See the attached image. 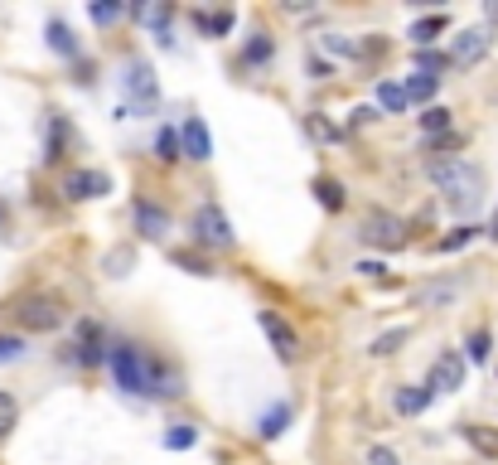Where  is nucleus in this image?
<instances>
[{
  "instance_id": "obj_1",
  "label": "nucleus",
  "mask_w": 498,
  "mask_h": 465,
  "mask_svg": "<svg viewBox=\"0 0 498 465\" xmlns=\"http://www.w3.org/2000/svg\"><path fill=\"white\" fill-rule=\"evenodd\" d=\"M426 175H431V185L450 199V208H474L479 194H484V170L460 160V155H455V160H431Z\"/></svg>"
},
{
  "instance_id": "obj_2",
  "label": "nucleus",
  "mask_w": 498,
  "mask_h": 465,
  "mask_svg": "<svg viewBox=\"0 0 498 465\" xmlns=\"http://www.w3.org/2000/svg\"><path fill=\"white\" fill-rule=\"evenodd\" d=\"M5 315L15 320L20 330H30V334H49V330H59L68 320V301L53 295V291H30V295H20V301H10Z\"/></svg>"
},
{
  "instance_id": "obj_3",
  "label": "nucleus",
  "mask_w": 498,
  "mask_h": 465,
  "mask_svg": "<svg viewBox=\"0 0 498 465\" xmlns=\"http://www.w3.org/2000/svg\"><path fill=\"white\" fill-rule=\"evenodd\" d=\"M107 369H111V378H117L121 392L146 398V354H140L136 344H111L107 349Z\"/></svg>"
},
{
  "instance_id": "obj_4",
  "label": "nucleus",
  "mask_w": 498,
  "mask_h": 465,
  "mask_svg": "<svg viewBox=\"0 0 498 465\" xmlns=\"http://www.w3.org/2000/svg\"><path fill=\"white\" fill-rule=\"evenodd\" d=\"M121 88H126V111H155L160 107V82H155V68L146 59H131L126 63V78H121Z\"/></svg>"
},
{
  "instance_id": "obj_5",
  "label": "nucleus",
  "mask_w": 498,
  "mask_h": 465,
  "mask_svg": "<svg viewBox=\"0 0 498 465\" xmlns=\"http://www.w3.org/2000/svg\"><path fill=\"white\" fill-rule=\"evenodd\" d=\"M194 243L198 247H208V252H227L237 243V233H233V223H227V214L218 204H198V214H194Z\"/></svg>"
},
{
  "instance_id": "obj_6",
  "label": "nucleus",
  "mask_w": 498,
  "mask_h": 465,
  "mask_svg": "<svg viewBox=\"0 0 498 465\" xmlns=\"http://www.w3.org/2000/svg\"><path fill=\"white\" fill-rule=\"evenodd\" d=\"M359 237H363L368 247L397 252V247H407V223H402V218H392L388 208H373V214L359 223Z\"/></svg>"
},
{
  "instance_id": "obj_7",
  "label": "nucleus",
  "mask_w": 498,
  "mask_h": 465,
  "mask_svg": "<svg viewBox=\"0 0 498 465\" xmlns=\"http://www.w3.org/2000/svg\"><path fill=\"white\" fill-rule=\"evenodd\" d=\"M257 320H262V334H266V340H272V349H276V359H286V363L301 359V334H295L286 320L276 315V310H262Z\"/></svg>"
},
{
  "instance_id": "obj_8",
  "label": "nucleus",
  "mask_w": 498,
  "mask_h": 465,
  "mask_svg": "<svg viewBox=\"0 0 498 465\" xmlns=\"http://www.w3.org/2000/svg\"><path fill=\"white\" fill-rule=\"evenodd\" d=\"M484 53H489V30H484V24H474V30H460L455 34V44H450V68H474Z\"/></svg>"
},
{
  "instance_id": "obj_9",
  "label": "nucleus",
  "mask_w": 498,
  "mask_h": 465,
  "mask_svg": "<svg viewBox=\"0 0 498 465\" xmlns=\"http://www.w3.org/2000/svg\"><path fill=\"white\" fill-rule=\"evenodd\" d=\"M184 392V373L165 359H146V398H179Z\"/></svg>"
},
{
  "instance_id": "obj_10",
  "label": "nucleus",
  "mask_w": 498,
  "mask_h": 465,
  "mask_svg": "<svg viewBox=\"0 0 498 465\" xmlns=\"http://www.w3.org/2000/svg\"><path fill=\"white\" fill-rule=\"evenodd\" d=\"M179 155H189L194 165L213 160V136H208L204 117H184V126H179Z\"/></svg>"
},
{
  "instance_id": "obj_11",
  "label": "nucleus",
  "mask_w": 498,
  "mask_h": 465,
  "mask_svg": "<svg viewBox=\"0 0 498 465\" xmlns=\"http://www.w3.org/2000/svg\"><path fill=\"white\" fill-rule=\"evenodd\" d=\"M73 359L82 369H97V363H107V334L97 320H82L78 325V344H73Z\"/></svg>"
},
{
  "instance_id": "obj_12",
  "label": "nucleus",
  "mask_w": 498,
  "mask_h": 465,
  "mask_svg": "<svg viewBox=\"0 0 498 465\" xmlns=\"http://www.w3.org/2000/svg\"><path fill=\"white\" fill-rule=\"evenodd\" d=\"M63 194L68 199H102V194H111V175L107 170H68Z\"/></svg>"
},
{
  "instance_id": "obj_13",
  "label": "nucleus",
  "mask_w": 498,
  "mask_h": 465,
  "mask_svg": "<svg viewBox=\"0 0 498 465\" xmlns=\"http://www.w3.org/2000/svg\"><path fill=\"white\" fill-rule=\"evenodd\" d=\"M426 388H431V392H460V388H464V359L455 354V349H445V354L431 363Z\"/></svg>"
},
{
  "instance_id": "obj_14",
  "label": "nucleus",
  "mask_w": 498,
  "mask_h": 465,
  "mask_svg": "<svg viewBox=\"0 0 498 465\" xmlns=\"http://www.w3.org/2000/svg\"><path fill=\"white\" fill-rule=\"evenodd\" d=\"M131 218H136V228L146 233L150 243H165V237H169V228H175V218H169L160 204H150V199H136Z\"/></svg>"
},
{
  "instance_id": "obj_15",
  "label": "nucleus",
  "mask_w": 498,
  "mask_h": 465,
  "mask_svg": "<svg viewBox=\"0 0 498 465\" xmlns=\"http://www.w3.org/2000/svg\"><path fill=\"white\" fill-rule=\"evenodd\" d=\"M431 398H436V392L426 388V383H407V388H397L392 407H397V412H402V417H421L426 407H431Z\"/></svg>"
},
{
  "instance_id": "obj_16",
  "label": "nucleus",
  "mask_w": 498,
  "mask_h": 465,
  "mask_svg": "<svg viewBox=\"0 0 498 465\" xmlns=\"http://www.w3.org/2000/svg\"><path fill=\"white\" fill-rule=\"evenodd\" d=\"M407 340H411V325H392V330H382L378 340L368 344V354H373V359H392V354H397V349H402Z\"/></svg>"
},
{
  "instance_id": "obj_17",
  "label": "nucleus",
  "mask_w": 498,
  "mask_h": 465,
  "mask_svg": "<svg viewBox=\"0 0 498 465\" xmlns=\"http://www.w3.org/2000/svg\"><path fill=\"white\" fill-rule=\"evenodd\" d=\"M233 10H194V24H198V30H204L208 39H223L227 30H233Z\"/></svg>"
},
{
  "instance_id": "obj_18",
  "label": "nucleus",
  "mask_w": 498,
  "mask_h": 465,
  "mask_svg": "<svg viewBox=\"0 0 498 465\" xmlns=\"http://www.w3.org/2000/svg\"><path fill=\"white\" fill-rule=\"evenodd\" d=\"M445 30H450V15H445V10H436V15H426V20L411 24V39H417V49H431V39L445 34Z\"/></svg>"
},
{
  "instance_id": "obj_19",
  "label": "nucleus",
  "mask_w": 498,
  "mask_h": 465,
  "mask_svg": "<svg viewBox=\"0 0 498 465\" xmlns=\"http://www.w3.org/2000/svg\"><path fill=\"white\" fill-rule=\"evenodd\" d=\"M402 92H407V102L426 107V102H431V97L440 92V78H431V73H411V78L402 82Z\"/></svg>"
},
{
  "instance_id": "obj_20",
  "label": "nucleus",
  "mask_w": 498,
  "mask_h": 465,
  "mask_svg": "<svg viewBox=\"0 0 498 465\" xmlns=\"http://www.w3.org/2000/svg\"><path fill=\"white\" fill-rule=\"evenodd\" d=\"M460 436L469 446L479 450V456H489V460H498V431H489V427H474V421H464L460 427Z\"/></svg>"
},
{
  "instance_id": "obj_21",
  "label": "nucleus",
  "mask_w": 498,
  "mask_h": 465,
  "mask_svg": "<svg viewBox=\"0 0 498 465\" xmlns=\"http://www.w3.org/2000/svg\"><path fill=\"white\" fill-rule=\"evenodd\" d=\"M417 121H421L426 136H445V131H455V111H450V107H426Z\"/></svg>"
},
{
  "instance_id": "obj_22",
  "label": "nucleus",
  "mask_w": 498,
  "mask_h": 465,
  "mask_svg": "<svg viewBox=\"0 0 498 465\" xmlns=\"http://www.w3.org/2000/svg\"><path fill=\"white\" fill-rule=\"evenodd\" d=\"M455 301V281H436V286H417V310H436Z\"/></svg>"
},
{
  "instance_id": "obj_23",
  "label": "nucleus",
  "mask_w": 498,
  "mask_h": 465,
  "mask_svg": "<svg viewBox=\"0 0 498 465\" xmlns=\"http://www.w3.org/2000/svg\"><path fill=\"white\" fill-rule=\"evenodd\" d=\"M49 49L63 53V59H78V39H73V30H68L63 20H49Z\"/></svg>"
},
{
  "instance_id": "obj_24",
  "label": "nucleus",
  "mask_w": 498,
  "mask_h": 465,
  "mask_svg": "<svg viewBox=\"0 0 498 465\" xmlns=\"http://www.w3.org/2000/svg\"><path fill=\"white\" fill-rule=\"evenodd\" d=\"M286 421H291V407H286V402H276L272 412L257 421V436H262V441H276V436L286 431Z\"/></svg>"
},
{
  "instance_id": "obj_25",
  "label": "nucleus",
  "mask_w": 498,
  "mask_h": 465,
  "mask_svg": "<svg viewBox=\"0 0 498 465\" xmlns=\"http://www.w3.org/2000/svg\"><path fill=\"white\" fill-rule=\"evenodd\" d=\"M315 199H320V204L334 214V208H344V204H349V194H344V185H339V179L320 175V179H315Z\"/></svg>"
},
{
  "instance_id": "obj_26",
  "label": "nucleus",
  "mask_w": 498,
  "mask_h": 465,
  "mask_svg": "<svg viewBox=\"0 0 498 465\" xmlns=\"http://www.w3.org/2000/svg\"><path fill=\"white\" fill-rule=\"evenodd\" d=\"M155 160H160V165L184 160V155H179V131H175V126H165V131L155 136Z\"/></svg>"
},
{
  "instance_id": "obj_27",
  "label": "nucleus",
  "mask_w": 498,
  "mask_h": 465,
  "mask_svg": "<svg viewBox=\"0 0 498 465\" xmlns=\"http://www.w3.org/2000/svg\"><path fill=\"white\" fill-rule=\"evenodd\" d=\"M272 53H276L272 34H266V30H257V34L247 39V49H242V63H266V59H272Z\"/></svg>"
},
{
  "instance_id": "obj_28",
  "label": "nucleus",
  "mask_w": 498,
  "mask_h": 465,
  "mask_svg": "<svg viewBox=\"0 0 498 465\" xmlns=\"http://www.w3.org/2000/svg\"><path fill=\"white\" fill-rule=\"evenodd\" d=\"M378 107H382V111H392V117H397V111H407L411 102H407L402 82H378Z\"/></svg>"
},
{
  "instance_id": "obj_29",
  "label": "nucleus",
  "mask_w": 498,
  "mask_h": 465,
  "mask_svg": "<svg viewBox=\"0 0 498 465\" xmlns=\"http://www.w3.org/2000/svg\"><path fill=\"white\" fill-rule=\"evenodd\" d=\"M15 421H20V402L10 398V392H0V441L15 431Z\"/></svg>"
},
{
  "instance_id": "obj_30",
  "label": "nucleus",
  "mask_w": 498,
  "mask_h": 465,
  "mask_svg": "<svg viewBox=\"0 0 498 465\" xmlns=\"http://www.w3.org/2000/svg\"><path fill=\"white\" fill-rule=\"evenodd\" d=\"M194 441H198V431L189 427V421H175V427L165 431V446L169 450H184V446H194Z\"/></svg>"
},
{
  "instance_id": "obj_31",
  "label": "nucleus",
  "mask_w": 498,
  "mask_h": 465,
  "mask_svg": "<svg viewBox=\"0 0 498 465\" xmlns=\"http://www.w3.org/2000/svg\"><path fill=\"white\" fill-rule=\"evenodd\" d=\"M310 136H315V140H339V126L330 121V117H324V111H310Z\"/></svg>"
},
{
  "instance_id": "obj_32",
  "label": "nucleus",
  "mask_w": 498,
  "mask_h": 465,
  "mask_svg": "<svg viewBox=\"0 0 498 465\" xmlns=\"http://www.w3.org/2000/svg\"><path fill=\"white\" fill-rule=\"evenodd\" d=\"M464 354L469 359H474V363H489V330H474V334H469V344H464Z\"/></svg>"
},
{
  "instance_id": "obj_33",
  "label": "nucleus",
  "mask_w": 498,
  "mask_h": 465,
  "mask_svg": "<svg viewBox=\"0 0 498 465\" xmlns=\"http://www.w3.org/2000/svg\"><path fill=\"white\" fill-rule=\"evenodd\" d=\"M417 63H421L417 73H431V78L440 73V68H450V59H445V53H436V49H417Z\"/></svg>"
},
{
  "instance_id": "obj_34",
  "label": "nucleus",
  "mask_w": 498,
  "mask_h": 465,
  "mask_svg": "<svg viewBox=\"0 0 498 465\" xmlns=\"http://www.w3.org/2000/svg\"><path fill=\"white\" fill-rule=\"evenodd\" d=\"M324 49L339 53V59H359V44H353V39H344V34H324Z\"/></svg>"
},
{
  "instance_id": "obj_35",
  "label": "nucleus",
  "mask_w": 498,
  "mask_h": 465,
  "mask_svg": "<svg viewBox=\"0 0 498 465\" xmlns=\"http://www.w3.org/2000/svg\"><path fill=\"white\" fill-rule=\"evenodd\" d=\"M469 237H474V228H455L450 237H440V243H436V252H440V257H445V252H460Z\"/></svg>"
},
{
  "instance_id": "obj_36",
  "label": "nucleus",
  "mask_w": 498,
  "mask_h": 465,
  "mask_svg": "<svg viewBox=\"0 0 498 465\" xmlns=\"http://www.w3.org/2000/svg\"><path fill=\"white\" fill-rule=\"evenodd\" d=\"M175 266H184V272H194V276H213V266L204 257H194V252H175Z\"/></svg>"
},
{
  "instance_id": "obj_37",
  "label": "nucleus",
  "mask_w": 498,
  "mask_h": 465,
  "mask_svg": "<svg viewBox=\"0 0 498 465\" xmlns=\"http://www.w3.org/2000/svg\"><path fill=\"white\" fill-rule=\"evenodd\" d=\"M49 160H63V117L49 121Z\"/></svg>"
},
{
  "instance_id": "obj_38",
  "label": "nucleus",
  "mask_w": 498,
  "mask_h": 465,
  "mask_svg": "<svg viewBox=\"0 0 498 465\" xmlns=\"http://www.w3.org/2000/svg\"><path fill=\"white\" fill-rule=\"evenodd\" d=\"M20 354H24L20 334H0V363H10V359H20Z\"/></svg>"
},
{
  "instance_id": "obj_39",
  "label": "nucleus",
  "mask_w": 498,
  "mask_h": 465,
  "mask_svg": "<svg viewBox=\"0 0 498 465\" xmlns=\"http://www.w3.org/2000/svg\"><path fill=\"white\" fill-rule=\"evenodd\" d=\"M368 465H402V460H397V450H388V446H373V450H368Z\"/></svg>"
},
{
  "instance_id": "obj_40",
  "label": "nucleus",
  "mask_w": 498,
  "mask_h": 465,
  "mask_svg": "<svg viewBox=\"0 0 498 465\" xmlns=\"http://www.w3.org/2000/svg\"><path fill=\"white\" fill-rule=\"evenodd\" d=\"M117 15H121V5H111V0H107V5H92V20L97 24H111Z\"/></svg>"
},
{
  "instance_id": "obj_41",
  "label": "nucleus",
  "mask_w": 498,
  "mask_h": 465,
  "mask_svg": "<svg viewBox=\"0 0 498 465\" xmlns=\"http://www.w3.org/2000/svg\"><path fill=\"white\" fill-rule=\"evenodd\" d=\"M353 272H359V276H388V266H382V262H373V257H368V262H359V266H353Z\"/></svg>"
},
{
  "instance_id": "obj_42",
  "label": "nucleus",
  "mask_w": 498,
  "mask_h": 465,
  "mask_svg": "<svg viewBox=\"0 0 498 465\" xmlns=\"http://www.w3.org/2000/svg\"><path fill=\"white\" fill-rule=\"evenodd\" d=\"M373 117H378V107H359V111H353V126H368Z\"/></svg>"
},
{
  "instance_id": "obj_43",
  "label": "nucleus",
  "mask_w": 498,
  "mask_h": 465,
  "mask_svg": "<svg viewBox=\"0 0 498 465\" xmlns=\"http://www.w3.org/2000/svg\"><path fill=\"white\" fill-rule=\"evenodd\" d=\"M489 237H498V214H493V223H489Z\"/></svg>"
}]
</instances>
